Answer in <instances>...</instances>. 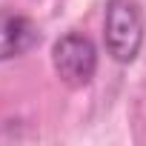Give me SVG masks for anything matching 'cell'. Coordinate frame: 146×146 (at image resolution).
<instances>
[{
  "mask_svg": "<svg viewBox=\"0 0 146 146\" xmlns=\"http://www.w3.org/2000/svg\"><path fill=\"white\" fill-rule=\"evenodd\" d=\"M103 46L115 63H135L143 46V17L135 0H109L103 15Z\"/></svg>",
  "mask_w": 146,
  "mask_h": 146,
  "instance_id": "obj_1",
  "label": "cell"
},
{
  "mask_svg": "<svg viewBox=\"0 0 146 146\" xmlns=\"http://www.w3.org/2000/svg\"><path fill=\"white\" fill-rule=\"evenodd\" d=\"M52 66L60 83L69 89H86L98 75V46L83 32H66L52 46Z\"/></svg>",
  "mask_w": 146,
  "mask_h": 146,
  "instance_id": "obj_2",
  "label": "cell"
},
{
  "mask_svg": "<svg viewBox=\"0 0 146 146\" xmlns=\"http://www.w3.org/2000/svg\"><path fill=\"white\" fill-rule=\"evenodd\" d=\"M37 43H40V32L32 17L0 6V63L23 57Z\"/></svg>",
  "mask_w": 146,
  "mask_h": 146,
  "instance_id": "obj_3",
  "label": "cell"
}]
</instances>
